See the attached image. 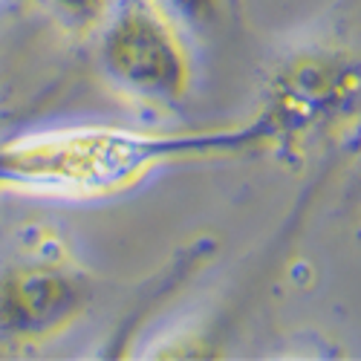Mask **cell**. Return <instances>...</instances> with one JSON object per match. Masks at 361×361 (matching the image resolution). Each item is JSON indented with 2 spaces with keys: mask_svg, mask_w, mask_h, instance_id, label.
Listing matches in <instances>:
<instances>
[{
  "mask_svg": "<svg viewBox=\"0 0 361 361\" xmlns=\"http://www.w3.org/2000/svg\"><path fill=\"white\" fill-rule=\"evenodd\" d=\"M93 41L102 78L125 99L171 110L191 96L188 32L159 0H118Z\"/></svg>",
  "mask_w": 361,
  "mask_h": 361,
  "instance_id": "7a4b0ae2",
  "label": "cell"
},
{
  "mask_svg": "<svg viewBox=\"0 0 361 361\" xmlns=\"http://www.w3.org/2000/svg\"><path fill=\"white\" fill-rule=\"evenodd\" d=\"M355 67L344 55L307 49L283 61L266 87V102L257 110L275 133L278 145H295L312 128H321L344 110L355 113Z\"/></svg>",
  "mask_w": 361,
  "mask_h": 361,
  "instance_id": "277c9868",
  "label": "cell"
},
{
  "mask_svg": "<svg viewBox=\"0 0 361 361\" xmlns=\"http://www.w3.org/2000/svg\"><path fill=\"white\" fill-rule=\"evenodd\" d=\"M90 298L87 275L64 255H18L0 266V338L49 341L84 315Z\"/></svg>",
  "mask_w": 361,
  "mask_h": 361,
  "instance_id": "3957f363",
  "label": "cell"
},
{
  "mask_svg": "<svg viewBox=\"0 0 361 361\" xmlns=\"http://www.w3.org/2000/svg\"><path fill=\"white\" fill-rule=\"evenodd\" d=\"M38 4L70 38H93L118 0H38Z\"/></svg>",
  "mask_w": 361,
  "mask_h": 361,
  "instance_id": "5b68a950",
  "label": "cell"
},
{
  "mask_svg": "<svg viewBox=\"0 0 361 361\" xmlns=\"http://www.w3.org/2000/svg\"><path fill=\"white\" fill-rule=\"evenodd\" d=\"M191 35H208L220 29L231 12V0H159Z\"/></svg>",
  "mask_w": 361,
  "mask_h": 361,
  "instance_id": "8992f818",
  "label": "cell"
},
{
  "mask_svg": "<svg viewBox=\"0 0 361 361\" xmlns=\"http://www.w3.org/2000/svg\"><path fill=\"white\" fill-rule=\"evenodd\" d=\"M275 150V133L257 113L249 122L147 133L113 125L29 130L0 145V188L44 200H107L142 185L173 162L220 159Z\"/></svg>",
  "mask_w": 361,
  "mask_h": 361,
  "instance_id": "6da1fadb",
  "label": "cell"
}]
</instances>
